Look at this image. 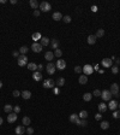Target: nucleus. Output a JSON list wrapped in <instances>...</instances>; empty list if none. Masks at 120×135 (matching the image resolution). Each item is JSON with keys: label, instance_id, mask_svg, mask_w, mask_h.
<instances>
[{"label": "nucleus", "instance_id": "31", "mask_svg": "<svg viewBox=\"0 0 120 135\" xmlns=\"http://www.w3.org/2000/svg\"><path fill=\"white\" fill-rule=\"evenodd\" d=\"M30 123H31V120L29 118V117H23V120H22V124L25 127V125H30Z\"/></svg>", "mask_w": 120, "mask_h": 135}, {"label": "nucleus", "instance_id": "28", "mask_svg": "<svg viewBox=\"0 0 120 135\" xmlns=\"http://www.w3.org/2000/svg\"><path fill=\"white\" fill-rule=\"evenodd\" d=\"M79 118V116L77 115V113H72L71 116H70V122L71 123H76V121Z\"/></svg>", "mask_w": 120, "mask_h": 135}, {"label": "nucleus", "instance_id": "44", "mask_svg": "<svg viewBox=\"0 0 120 135\" xmlns=\"http://www.w3.org/2000/svg\"><path fill=\"white\" fill-rule=\"evenodd\" d=\"M19 111H21V107H19L18 105H16V106H13V112H14V113H18Z\"/></svg>", "mask_w": 120, "mask_h": 135}, {"label": "nucleus", "instance_id": "45", "mask_svg": "<svg viewBox=\"0 0 120 135\" xmlns=\"http://www.w3.org/2000/svg\"><path fill=\"white\" fill-rule=\"evenodd\" d=\"M81 127H85V125H88V122H87V120H81V124H79Z\"/></svg>", "mask_w": 120, "mask_h": 135}, {"label": "nucleus", "instance_id": "6", "mask_svg": "<svg viewBox=\"0 0 120 135\" xmlns=\"http://www.w3.org/2000/svg\"><path fill=\"white\" fill-rule=\"evenodd\" d=\"M43 87L45 88H54L55 87V82L52 79H47L43 81Z\"/></svg>", "mask_w": 120, "mask_h": 135}, {"label": "nucleus", "instance_id": "26", "mask_svg": "<svg viewBox=\"0 0 120 135\" xmlns=\"http://www.w3.org/2000/svg\"><path fill=\"white\" fill-rule=\"evenodd\" d=\"M41 45H42V47L48 46V45H49V39L46 37V36H42V39H41Z\"/></svg>", "mask_w": 120, "mask_h": 135}, {"label": "nucleus", "instance_id": "32", "mask_svg": "<svg viewBox=\"0 0 120 135\" xmlns=\"http://www.w3.org/2000/svg\"><path fill=\"white\" fill-rule=\"evenodd\" d=\"M103 35H105V30H103V29H97V31H96V35H95V36H96L97 39H100V37H102Z\"/></svg>", "mask_w": 120, "mask_h": 135}, {"label": "nucleus", "instance_id": "33", "mask_svg": "<svg viewBox=\"0 0 120 135\" xmlns=\"http://www.w3.org/2000/svg\"><path fill=\"white\" fill-rule=\"evenodd\" d=\"M108 128H109V122H107V121H102V122H101V129L106 130V129H108Z\"/></svg>", "mask_w": 120, "mask_h": 135}, {"label": "nucleus", "instance_id": "34", "mask_svg": "<svg viewBox=\"0 0 120 135\" xmlns=\"http://www.w3.org/2000/svg\"><path fill=\"white\" fill-rule=\"evenodd\" d=\"M63 55V51L60 50V48H56L55 51H54V57H58V58H60Z\"/></svg>", "mask_w": 120, "mask_h": 135}, {"label": "nucleus", "instance_id": "50", "mask_svg": "<svg viewBox=\"0 0 120 135\" xmlns=\"http://www.w3.org/2000/svg\"><path fill=\"white\" fill-rule=\"evenodd\" d=\"M76 124H77V125H79V124H81V118H78V120L76 121Z\"/></svg>", "mask_w": 120, "mask_h": 135}, {"label": "nucleus", "instance_id": "36", "mask_svg": "<svg viewBox=\"0 0 120 135\" xmlns=\"http://www.w3.org/2000/svg\"><path fill=\"white\" fill-rule=\"evenodd\" d=\"M113 117L115 118V120H118V118H120V110H115L114 112H113Z\"/></svg>", "mask_w": 120, "mask_h": 135}, {"label": "nucleus", "instance_id": "39", "mask_svg": "<svg viewBox=\"0 0 120 135\" xmlns=\"http://www.w3.org/2000/svg\"><path fill=\"white\" fill-rule=\"evenodd\" d=\"M63 21H64L65 23H70V22H71V17H70V16H64V17H63Z\"/></svg>", "mask_w": 120, "mask_h": 135}, {"label": "nucleus", "instance_id": "27", "mask_svg": "<svg viewBox=\"0 0 120 135\" xmlns=\"http://www.w3.org/2000/svg\"><path fill=\"white\" fill-rule=\"evenodd\" d=\"M12 110H13V106H12V105H10V104H6V105L4 106V111H5L6 113H11V112H12Z\"/></svg>", "mask_w": 120, "mask_h": 135}, {"label": "nucleus", "instance_id": "52", "mask_svg": "<svg viewBox=\"0 0 120 135\" xmlns=\"http://www.w3.org/2000/svg\"><path fill=\"white\" fill-rule=\"evenodd\" d=\"M115 62H116V65H118V64H120V59H115Z\"/></svg>", "mask_w": 120, "mask_h": 135}, {"label": "nucleus", "instance_id": "14", "mask_svg": "<svg viewBox=\"0 0 120 135\" xmlns=\"http://www.w3.org/2000/svg\"><path fill=\"white\" fill-rule=\"evenodd\" d=\"M116 107H118V103H116L115 100H111V101H109V104H108V109H109V110H112V111H115V110H116Z\"/></svg>", "mask_w": 120, "mask_h": 135}, {"label": "nucleus", "instance_id": "4", "mask_svg": "<svg viewBox=\"0 0 120 135\" xmlns=\"http://www.w3.org/2000/svg\"><path fill=\"white\" fill-rule=\"evenodd\" d=\"M46 70H47L48 75H53L55 72V70H56V66H55V64H53L52 62H49L47 64V66H46Z\"/></svg>", "mask_w": 120, "mask_h": 135}, {"label": "nucleus", "instance_id": "51", "mask_svg": "<svg viewBox=\"0 0 120 135\" xmlns=\"http://www.w3.org/2000/svg\"><path fill=\"white\" fill-rule=\"evenodd\" d=\"M11 4H13V5L17 4V0H11Z\"/></svg>", "mask_w": 120, "mask_h": 135}, {"label": "nucleus", "instance_id": "54", "mask_svg": "<svg viewBox=\"0 0 120 135\" xmlns=\"http://www.w3.org/2000/svg\"><path fill=\"white\" fill-rule=\"evenodd\" d=\"M3 122H4V121H3V118H1V117H0V125H1V124H3Z\"/></svg>", "mask_w": 120, "mask_h": 135}, {"label": "nucleus", "instance_id": "18", "mask_svg": "<svg viewBox=\"0 0 120 135\" xmlns=\"http://www.w3.org/2000/svg\"><path fill=\"white\" fill-rule=\"evenodd\" d=\"M97 107H98V111L101 112V113H102V112H106V111H107V109H108V107H107V105H106L105 103H100Z\"/></svg>", "mask_w": 120, "mask_h": 135}, {"label": "nucleus", "instance_id": "21", "mask_svg": "<svg viewBox=\"0 0 120 135\" xmlns=\"http://www.w3.org/2000/svg\"><path fill=\"white\" fill-rule=\"evenodd\" d=\"M31 37H32V40L36 42V41H38V40H41V39H42V35H41V33H37V31H36V33L32 34Z\"/></svg>", "mask_w": 120, "mask_h": 135}, {"label": "nucleus", "instance_id": "25", "mask_svg": "<svg viewBox=\"0 0 120 135\" xmlns=\"http://www.w3.org/2000/svg\"><path fill=\"white\" fill-rule=\"evenodd\" d=\"M51 47L54 48V51H55L56 48H59V41L56 40V39H53V40H52V42H51Z\"/></svg>", "mask_w": 120, "mask_h": 135}, {"label": "nucleus", "instance_id": "1", "mask_svg": "<svg viewBox=\"0 0 120 135\" xmlns=\"http://www.w3.org/2000/svg\"><path fill=\"white\" fill-rule=\"evenodd\" d=\"M17 63H18L19 66H25V65H28V57H27L25 54H21V55L18 57Z\"/></svg>", "mask_w": 120, "mask_h": 135}, {"label": "nucleus", "instance_id": "3", "mask_svg": "<svg viewBox=\"0 0 120 135\" xmlns=\"http://www.w3.org/2000/svg\"><path fill=\"white\" fill-rule=\"evenodd\" d=\"M101 98H102L103 101H111V99H112V93H111V90H108V89L102 90Z\"/></svg>", "mask_w": 120, "mask_h": 135}, {"label": "nucleus", "instance_id": "13", "mask_svg": "<svg viewBox=\"0 0 120 135\" xmlns=\"http://www.w3.org/2000/svg\"><path fill=\"white\" fill-rule=\"evenodd\" d=\"M21 95H22V98H23L24 100H29V99L31 98V92H30V90H23V92L21 93Z\"/></svg>", "mask_w": 120, "mask_h": 135}, {"label": "nucleus", "instance_id": "38", "mask_svg": "<svg viewBox=\"0 0 120 135\" xmlns=\"http://www.w3.org/2000/svg\"><path fill=\"white\" fill-rule=\"evenodd\" d=\"M83 71V68L82 66H74V72L76 74H81Z\"/></svg>", "mask_w": 120, "mask_h": 135}, {"label": "nucleus", "instance_id": "15", "mask_svg": "<svg viewBox=\"0 0 120 135\" xmlns=\"http://www.w3.org/2000/svg\"><path fill=\"white\" fill-rule=\"evenodd\" d=\"M32 79H34L35 81H41V80H42V74L40 72V71H35L34 75H32Z\"/></svg>", "mask_w": 120, "mask_h": 135}, {"label": "nucleus", "instance_id": "49", "mask_svg": "<svg viewBox=\"0 0 120 135\" xmlns=\"http://www.w3.org/2000/svg\"><path fill=\"white\" fill-rule=\"evenodd\" d=\"M91 11H92V12H96V11H97V6H95V5L91 6Z\"/></svg>", "mask_w": 120, "mask_h": 135}, {"label": "nucleus", "instance_id": "5", "mask_svg": "<svg viewBox=\"0 0 120 135\" xmlns=\"http://www.w3.org/2000/svg\"><path fill=\"white\" fill-rule=\"evenodd\" d=\"M109 90L112 93V96H118L119 95V86H118V83H112Z\"/></svg>", "mask_w": 120, "mask_h": 135}, {"label": "nucleus", "instance_id": "41", "mask_svg": "<svg viewBox=\"0 0 120 135\" xmlns=\"http://www.w3.org/2000/svg\"><path fill=\"white\" fill-rule=\"evenodd\" d=\"M95 120H96V121H101V120H102V115H101V112H98V113L95 115Z\"/></svg>", "mask_w": 120, "mask_h": 135}, {"label": "nucleus", "instance_id": "24", "mask_svg": "<svg viewBox=\"0 0 120 135\" xmlns=\"http://www.w3.org/2000/svg\"><path fill=\"white\" fill-rule=\"evenodd\" d=\"M92 99V94L91 93H84L83 94V100L84 101H90Z\"/></svg>", "mask_w": 120, "mask_h": 135}, {"label": "nucleus", "instance_id": "29", "mask_svg": "<svg viewBox=\"0 0 120 135\" xmlns=\"http://www.w3.org/2000/svg\"><path fill=\"white\" fill-rule=\"evenodd\" d=\"M79 118H82V120H87L88 118V112L85 111V110H83V111H81L79 112Z\"/></svg>", "mask_w": 120, "mask_h": 135}, {"label": "nucleus", "instance_id": "37", "mask_svg": "<svg viewBox=\"0 0 120 135\" xmlns=\"http://www.w3.org/2000/svg\"><path fill=\"white\" fill-rule=\"evenodd\" d=\"M112 72H113L114 75H116V74L119 72V68H118V65H113V66H112Z\"/></svg>", "mask_w": 120, "mask_h": 135}, {"label": "nucleus", "instance_id": "7", "mask_svg": "<svg viewBox=\"0 0 120 135\" xmlns=\"http://www.w3.org/2000/svg\"><path fill=\"white\" fill-rule=\"evenodd\" d=\"M101 63H102L103 68H112L113 66V60L111 59V58H103Z\"/></svg>", "mask_w": 120, "mask_h": 135}, {"label": "nucleus", "instance_id": "53", "mask_svg": "<svg viewBox=\"0 0 120 135\" xmlns=\"http://www.w3.org/2000/svg\"><path fill=\"white\" fill-rule=\"evenodd\" d=\"M94 70H98V65H95L94 66Z\"/></svg>", "mask_w": 120, "mask_h": 135}, {"label": "nucleus", "instance_id": "35", "mask_svg": "<svg viewBox=\"0 0 120 135\" xmlns=\"http://www.w3.org/2000/svg\"><path fill=\"white\" fill-rule=\"evenodd\" d=\"M28 51H29V48L27 46H22L21 48H19V53H21V54H25Z\"/></svg>", "mask_w": 120, "mask_h": 135}, {"label": "nucleus", "instance_id": "8", "mask_svg": "<svg viewBox=\"0 0 120 135\" xmlns=\"http://www.w3.org/2000/svg\"><path fill=\"white\" fill-rule=\"evenodd\" d=\"M92 71H94V68L90 65V64H87V65H84L83 66V72H84V75H91L92 74Z\"/></svg>", "mask_w": 120, "mask_h": 135}, {"label": "nucleus", "instance_id": "17", "mask_svg": "<svg viewBox=\"0 0 120 135\" xmlns=\"http://www.w3.org/2000/svg\"><path fill=\"white\" fill-rule=\"evenodd\" d=\"M96 40H97V37H96L95 35H89L87 41H88V44H89V45H94V44L96 42Z\"/></svg>", "mask_w": 120, "mask_h": 135}, {"label": "nucleus", "instance_id": "12", "mask_svg": "<svg viewBox=\"0 0 120 135\" xmlns=\"http://www.w3.org/2000/svg\"><path fill=\"white\" fill-rule=\"evenodd\" d=\"M16 121H17V113H14V112L9 113V116H7V122H9V123H13V122H16Z\"/></svg>", "mask_w": 120, "mask_h": 135}, {"label": "nucleus", "instance_id": "47", "mask_svg": "<svg viewBox=\"0 0 120 135\" xmlns=\"http://www.w3.org/2000/svg\"><path fill=\"white\" fill-rule=\"evenodd\" d=\"M37 69H38L40 72H41V71L43 70V65H42V64H38V65H37Z\"/></svg>", "mask_w": 120, "mask_h": 135}, {"label": "nucleus", "instance_id": "22", "mask_svg": "<svg viewBox=\"0 0 120 135\" xmlns=\"http://www.w3.org/2000/svg\"><path fill=\"white\" fill-rule=\"evenodd\" d=\"M55 85H56V87H63L65 85V79L64 77H59V79L56 80V82H55Z\"/></svg>", "mask_w": 120, "mask_h": 135}, {"label": "nucleus", "instance_id": "42", "mask_svg": "<svg viewBox=\"0 0 120 135\" xmlns=\"http://www.w3.org/2000/svg\"><path fill=\"white\" fill-rule=\"evenodd\" d=\"M12 95L14 96V98H18V96L21 95V92H19V90H13L12 92Z\"/></svg>", "mask_w": 120, "mask_h": 135}, {"label": "nucleus", "instance_id": "56", "mask_svg": "<svg viewBox=\"0 0 120 135\" xmlns=\"http://www.w3.org/2000/svg\"><path fill=\"white\" fill-rule=\"evenodd\" d=\"M118 107H119V110H120V104H119V105H118Z\"/></svg>", "mask_w": 120, "mask_h": 135}, {"label": "nucleus", "instance_id": "20", "mask_svg": "<svg viewBox=\"0 0 120 135\" xmlns=\"http://www.w3.org/2000/svg\"><path fill=\"white\" fill-rule=\"evenodd\" d=\"M63 15L60 13V12H54L53 13V16H52V18L54 19V21H60V19H63Z\"/></svg>", "mask_w": 120, "mask_h": 135}, {"label": "nucleus", "instance_id": "9", "mask_svg": "<svg viewBox=\"0 0 120 135\" xmlns=\"http://www.w3.org/2000/svg\"><path fill=\"white\" fill-rule=\"evenodd\" d=\"M55 66H56V69H59V70H64V69L66 68V62L63 60V59H58Z\"/></svg>", "mask_w": 120, "mask_h": 135}, {"label": "nucleus", "instance_id": "16", "mask_svg": "<svg viewBox=\"0 0 120 135\" xmlns=\"http://www.w3.org/2000/svg\"><path fill=\"white\" fill-rule=\"evenodd\" d=\"M78 82L81 85H85L88 82V76L87 75H81V76H79V79H78Z\"/></svg>", "mask_w": 120, "mask_h": 135}, {"label": "nucleus", "instance_id": "10", "mask_svg": "<svg viewBox=\"0 0 120 135\" xmlns=\"http://www.w3.org/2000/svg\"><path fill=\"white\" fill-rule=\"evenodd\" d=\"M31 50H32L35 53H38V52L42 51V45H41V44H37V42H34V44L31 45Z\"/></svg>", "mask_w": 120, "mask_h": 135}, {"label": "nucleus", "instance_id": "43", "mask_svg": "<svg viewBox=\"0 0 120 135\" xmlns=\"http://www.w3.org/2000/svg\"><path fill=\"white\" fill-rule=\"evenodd\" d=\"M27 133H28L29 135H32V134H34V128H31V127H28V128H27Z\"/></svg>", "mask_w": 120, "mask_h": 135}, {"label": "nucleus", "instance_id": "2", "mask_svg": "<svg viewBox=\"0 0 120 135\" xmlns=\"http://www.w3.org/2000/svg\"><path fill=\"white\" fill-rule=\"evenodd\" d=\"M38 7H40V10H41L42 12H48V11L52 10V5L48 1H42L41 4H40Z\"/></svg>", "mask_w": 120, "mask_h": 135}, {"label": "nucleus", "instance_id": "46", "mask_svg": "<svg viewBox=\"0 0 120 135\" xmlns=\"http://www.w3.org/2000/svg\"><path fill=\"white\" fill-rule=\"evenodd\" d=\"M12 55L16 57V58H18V57H19V51H13V52H12Z\"/></svg>", "mask_w": 120, "mask_h": 135}, {"label": "nucleus", "instance_id": "11", "mask_svg": "<svg viewBox=\"0 0 120 135\" xmlns=\"http://www.w3.org/2000/svg\"><path fill=\"white\" fill-rule=\"evenodd\" d=\"M14 131H16V134H17V135H23V134L27 131V129H25V127H24V125H18V127H16Z\"/></svg>", "mask_w": 120, "mask_h": 135}, {"label": "nucleus", "instance_id": "55", "mask_svg": "<svg viewBox=\"0 0 120 135\" xmlns=\"http://www.w3.org/2000/svg\"><path fill=\"white\" fill-rule=\"evenodd\" d=\"M1 87H3V82H1V81H0V88H1Z\"/></svg>", "mask_w": 120, "mask_h": 135}, {"label": "nucleus", "instance_id": "30", "mask_svg": "<svg viewBox=\"0 0 120 135\" xmlns=\"http://www.w3.org/2000/svg\"><path fill=\"white\" fill-rule=\"evenodd\" d=\"M28 69L35 72L36 69H37V64H35V63H28Z\"/></svg>", "mask_w": 120, "mask_h": 135}, {"label": "nucleus", "instance_id": "48", "mask_svg": "<svg viewBox=\"0 0 120 135\" xmlns=\"http://www.w3.org/2000/svg\"><path fill=\"white\" fill-rule=\"evenodd\" d=\"M34 16H35V17H38V16H40V10H35V11H34Z\"/></svg>", "mask_w": 120, "mask_h": 135}, {"label": "nucleus", "instance_id": "40", "mask_svg": "<svg viewBox=\"0 0 120 135\" xmlns=\"http://www.w3.org/2000/svg\"><path fill=\"white\" fill-rule=\"evenodd\" d=\"M101 90H100V89H95L94 90V93H92V95H95V96H101Z\"/></svg>", "mask_w": 120, "mask_h": 135}, {"label": "nucleus", "instance_id": "23", "mask_svg": "<svg viewBox=\"0 0 120 135\" xmlns=\"http://www.w3.org/2000/svg\"><path fill=\"white\" fill-rule=\"evenodd\" d=\"M29 5H30V7L34 9V10L38 9V6H40V4L36 1V0H30V1H29Z\"/></svg>", "mask_w": 120, "mask_h": 135}, {"label": "nucleus", "instance_id": "19", "mask_svg": "<svg viewBox=\"0 0 120 135\" xmlns=\"http://www.w3.org/2000/svg\"><path fill=\"white\" fill-rule=\"evenodd\" d=\"M54 58V53L53 52H51V51H48V52H46L45 53V59H47L48 62H51L52 59Z\"/></svg>", "mask_w": 120, "mask_h": 135}]
</instances>
